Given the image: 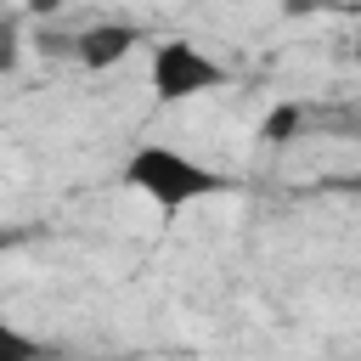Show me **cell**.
Returning <instances> with one entry per match:
<instances>
[{
  "instance_id": "cell-1",
  "label": "cell",
  "mask_w": 361,
  "mask_h": 361,
  "mask_svg": "<svg viewBox=\"0 0 361 361\" xmlns=\"http://www.w3.org/2000/svg\"><path fill=\"white\" fill-rule=\"evenodd\" d=\"M124 186H135L141 197H152L164 214L231 192V180H226L220 169H209V164H197V158L175 152V147H135V152L124 158Z\"/></svg>"
},
{
  "instance_id": "cell-2",
  "label": "cell",
  "mask_w": 361,
  "mask_h": 361,
  "mask_svg": "<svg viewBox=\"0 0 361 361\" xmlns=\"http://www.w3.org/2000/svg\"><path fill=\"white\" fill-rule=\"evenodd\" d=\"M226 85V68L203 51V45H192V39H164L158 51H152V96L169 107V102H192V96H203V90H220Z\"/></svg>"
},
{
  "instance_id": "cell-3",
  "label": "cell",
  "mask_w": 361,
  "mask_h": 361,
  "mask_svg": "<svg viewBox=\"0 0 361 361\" xmlns=\"http://www.w3.org/2000/svg\"><path fill=\"white\" fill-rule=\"evenodd\" d=\"M135 45H141V28L135 23H90L73 39V62L90 68V73H102V68H118Z\"/></svg>"
},
{
  "instance_id": "cell-4",
  "label": "cell",
  "mask_w": 361,
  "mask_h": 361,
  "mask_svg": "<svg viewBox=\"0 0 361 361\" xmlns=\"http://www.w3.org/2000/svg\"><path fill=\"white\" fill-rule=\"evenodd\" d=\"M299 124H305V107H299V102H276V107L259 118V141L282 147V141H293V135H299Z\"/></svg>"
},
{
  "instance_id": "cell-5",
  "label": "cell",
  "mask_w": 361,
  "mask_h": 361,
  "mask_svg": "<svg viewBox=\"0 0 361 361\" xmlns=\"http://www.w3.org/2000/svg\"><path fill=\"white\" fill-rule=\"evenodd\" d=\"M34 355H45V344H39L34 333H23V327H11V322L0 316V361H34Z\"/></svg>"
},
{
  "instance_id": "cell-6",
  "label": "cell",
  "mask_w": 361,
  "mask_h": 361,
  "mask_svg": "<svg viewBox=\"0 0 361 361\" xmlns=\"http://www.w3.org/2000/svg\"><path fill=\"white\" fill-rule=\"evenodd\" d=\"M17 39H23V34H17V17H0V73H11V68H17V56H23V51H17Z\"/></svg>"
},
{
  "instance_id": "cell-7",
  "label": "cell",
  "mask_w": 361,
  "mask_h": 361,
  "mask_svg": "<svg viewBox=\"0 0 361 361\" xmlns=\"http://www.w3.org/2000/svg\"><path fill=\"white\" fill-rule=\"evenodd\" d=\"M28 11H34V17H45V11H62V0H28Z\"/></svg>"
},
{
  "instance_id": "cell-8",
  "label": "cell",
  "mask_w": 361,
  "mask_h": 361,
  "mask_svg": "<svg viewBox=\"0 0 361 361\" xmlns=\"http://www.w3.org/2000/svg\"><path fill=\"white\" fill-rule=\"evenodd\" d=\"M23 237H28V231H17V226H11V231H0V254H6V248H17Z\"/></svg>"
},
{
  "instance_id": "cell-9",
  "label": "cell",
  "mask_w": 361,
  "mask_h": 361,
  "mask_svg": "<svg viewBox=\"0 0 361 361\" xmlns=\"http://www.w3.org/2000/svg\"><path fill=\"white\" fill-rule=\"evenodd\" d=\"M355 62H361V34H355Z\"/></svg>"
}]
</instances>
